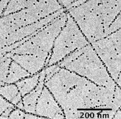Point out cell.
I'll return each instance as SVG.
<instances>
[{
  "label": "cell",
  "instance_id": "obj_4",
  "mask_svg": "<svg viewBox=\"0 0 121 119\" xmlns=\"http://www.w3.org/2000/svg\"><path fill=\"white\" fill-rule=\"evenodd\" d=\"M11 29L5 22L4 17H0V49L3 48L7 45Z\"/></svg>",
  "mask_w": 121,
  "mask_h": 119
},
{
  "label": "cell",
  "instance_id": "obj_3",
  "mask_svg": "<svg viewBox=\"0 0 121 119\" xmlns=\"http://www.w3.org/2000/svg\"><path fill=\"white\" fill-rule=\"evenodd\" d=\"M39 78L40 77L38 75L16 83V84L21 95L23 96L32 91L37 86L39 81Z\"/></svg>",
  "mask_w": 121,
  "mask_h": 119
},
{
  "label": "cell",
  "instance_id": "obj_6",
  "mask_svg": "<svg viewBox=\"0 0 121 119\" xmlns=\"http://www.w3.org/2000/svg\"><path fill=\"white\" fill-rule=\"evenodd\" d=\"M9 2L8 1H0V17H2Z\"/></svg>",
  "mask_w": 121,
  "mask_h": 119
},
{
  "label": "cell",
  "instance_id": "obj_1",
  "mask_svg": "<svg viewBox=\"0 0 121 119\" xmlns=\"http://www.w3.org/2000/svg\"><path fill=\"white\" fill-rule=\"evenodd\" d=\"M0 95L13 104L17 105L21 101L22 95L17 86L13 84H5L0 86Z\"/></svg>",
  "mask_w": 121,
  "mask_h": 119
},
{
  "label": "cell",
  "instance_id": "obj_5",
  "mask_svg": "<svg viewBox=\"0 0 121 119\" xmlns=\"http://www.w3.org/2000/svg\"><path fill=\"white\" fill-rule=\"evenodd\" d=\"M12 60L5 54H0V81L4 82L7 76Z\"/></svg>",
  "mask_w": 121,
  "mask_h": 119
},
{
  "label": "cell",
  "instance_id": "obj_2",
  "mask_svg": "<svg viewBox=\"0 0 121 119\" xmlns=\"http://www.w3.org/2000/svg\"><path fill=\"white\" fill-rule=\"evenodd\" d=\"M30 75V74L22 68L19 66L17 63L14 61H12L10 63L9 73H8L7 78L5 81L6 83H12L15 81H18L20 79Z\"/></svg>",
  "mask_w": 121,
  "mask_h": 119
},
{
  "label": "cell",
  "instance_id": "obj_7",
  "mask_svg": "<svg viewBox=\"0 0 121 119\" xmlns=\"http://www.w3.org/2000/svg\"><path fill=\"white\" fill-rule=\"evenodd\" d=\"M5 84H6V83H5L4 82H3V81H0V86H3L5 85Z\"/></svg>",
  "mask_w": 121,
  "mask_h": 119
}]
</instances>
